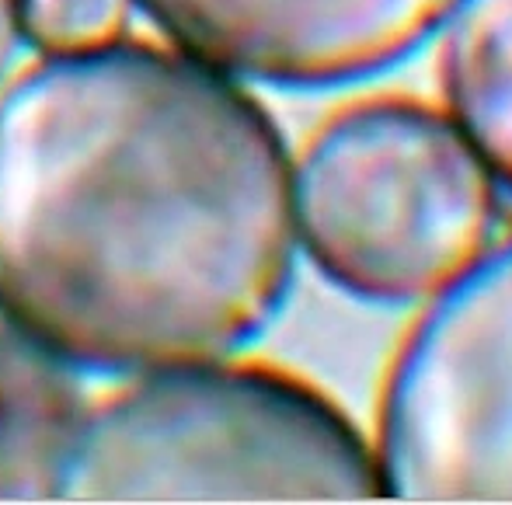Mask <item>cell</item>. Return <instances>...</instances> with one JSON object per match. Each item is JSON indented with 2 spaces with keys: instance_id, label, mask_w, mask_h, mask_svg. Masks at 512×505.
Masks as SVG:
<instances>
[{
  "instance_id": "6da1fadb",
  "label": "cell",
  "mask_w": 512,
  "mask_h": 505,
  "mask_svg": "<svg viewBox=\"0 0 512 505\" xmlns=\"http://www.w3.org/2000/svg\"><path fill=\"white\" fill-rule=\"evenodd\" d=\"M297 241L283 133L196 56L108 39L0 91V317L63 363L234 356L283 310Z\"/></svg>"
},
{
  "instance_id": "7a4b0ae2",
  "label": "cell",
  "mask_w": 512,
  "mask_h": 505,
  "mask_svg": "<svg viewBox=\"0 0 512 505\" xmlns=\"http://www.w3.org/2000/svg\"><path fill=\"white\" fill-rule=\"evenodd\" d=\"M377 450L324 394L262 366H182L88 408L67 502L384 499Z\"/></svg>"
},
{
  "instance_id": "3957f363",
  "label": "cell",
  "mask_w": 512,
  "mask_h": 505,
  "mask_svg": "<svg viewBox=\"0 0 512 505\" xmlns=\"http://www.w3.org/2000/svg\"><path fill=\"white\" fill-rule=\"evenodd\" d=\"M297 227L328 283L401 307L436 297L492 244L495 178L453 119L405 98L363 101L310 140Z\"/></svg>"
},
{
  "instance_id": "277c9868",
  "label": "cell",
  "mask_w": 512,
  "mask_h": 505,
  "mask_svg": "<svg viewBox=\"0 0 512 505\" xmlns=\"http://www.w3.org/2000/svg\"><path fill=\"white\" fill-rule=\"evenodd\" d=\"M377 464L408 502H512V237L418 317L384 387Z\"/></svg>"
},
{
  "instance_id": "5b68a950",
  "label": "cell",
  "mask_w": 512,
  "mask_h": 505,
  "mask_svg": "<svg viewBox=\"0 0 512 505\" xmlns=\"http://www.w3.org/2000/svg\"><path fill=\"white\" fill-rule=\"evenodd\" d=\"M182 53L293 91L370 81L425 46L460 0H136Z\"/></svg>"
},
{
  "instance_id": "8992f818",
  "label": "cell",
  "mask_w": 512,
  "mask_h": 505,
  "mask_svg": "<svg viewBox=\"0 0 512 505\" xmlns=\"http://www.w3.org/2000/svg\"><path fill=\"white\" fill-rule=\"evenodd\" d=\"M84 415L70 363L0 324V502L60 499Z\"/></svg>"
},
{
  "instance_id": "52a82bcc",
  "label": "cell",
  "mask_w": 512,
  "mask_h": 505,
  "mask_svg": "<svg viewBox=\"0 0 512 505\" xmlns=\"http://www.w3.org/2000/svg\"><path fill=\"white\" fill-rule=\"evenodd\" d=\"M443 91L453 126L512 189V0H460L446 21Z\"/></svg>"
},
{
  "instance_id": "ba28073f",
  "label": "cell",
  "mask_w": 512,
  "mask_h": 505,
  "mask_svg": "<svg viewBox=\"0 0 512 505\" xmlns=\"http://www.w3.org/2000/svg\"><path fill=\"white\" fill-rule=\"evenodd\" d=\"M129 0H25V39L42 53L119 39Z\"/></svg>"
},
{
  "instance_id": "9c48e42d",
  "label": "cell",
  "mask_w": 512,
  "mask_h": 505,
  "mask_svg": "<svg viewBox=\"0 0 512 505\" xmlns=\"http://www.w3.org/2000/svg\"><path fill=\"white\" fill-rule=\"evenodd\" d=\"M25 42V0H0V77Z\"/></svg>"
}]
</instances>
